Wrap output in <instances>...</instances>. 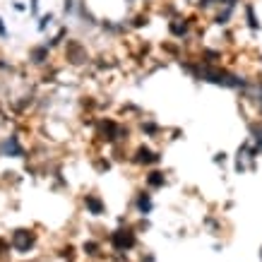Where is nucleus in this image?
Listing matches in <instances>:
<instances>
[{
	"label": "nucleus",
	"mask_w": 262,
	"mask_h": 262,
	"mask_svg": "<svg viewBox=\"0 0 262 262\" xmlns=\"http://www.w3.org/2000/svg\"><path fill=\"white\" fill-rule=\"evenodd\" d=\"M161 152L159 149H154L152 144H147V142H139L135 149H130V154H128V161L135 166V168H139V171H147V168H152V166H159L161 164Z\"/></svg>",
	"instance_id": "nucleus-1"
},
{
	"label": "nucleus",
	"mask_w": 262,
	"mask_h": 262,
	"mask_svg": "<svg viewBox=\"0 0 262 262\" xmlns=\"http://www.w3.org/2000/svg\"><path fill=\"white\" fill-rule=\"evenodd\" d=\"M63 55H65V63L68 68H82L89 63V51H87V41L82 39H68L63 46Z\"/></svg>",
	"instance_id": "nucleus-2"
},
{
	"label": "nucleus",
	"mask_w": 262,
	"mask_h": 262,
	"mask_svg": "<svg viewBox=\"0 0 262 262\" xmlns=\"http://www.w3.org/2000/svg\"><path fill=\"white\" fill-rule=\"evenodd\" d=\"M168 185V173H166L161 166H152L142 173V188L152 190V193H159Z\"/></svg>",
	"instance_id": "nucleus-3"
},
{
	"label": "nucleus",
	"mask_w": 262,
	"mask_h": 262,
	"mask_svg": "<svg viewBox=\"0 0 262 262\" xmlns=\"http://www.w3.org/2000/svg\"><path fill=\"white\" fill-rule=\"evenodd\" d=\"M132 207H135L139 217H149L154 212V193L147 190V188H139L135 197H132Z\"/></svg>",
	"instance_id": "nucleus-4"
},
{
	"label": "nucleus",
	"mask_w": 262,
	"mask_h": 262,
	"mask_svg": "<svg viewBox=\"0 0 262 262\" xmlns=\"http://www.w3.org/2000/svg\"><path fill=\"white\" fill-rule=\"evenodd\" d=\"M51 55H53V51L48 48V43H36V46L29 48V63L36 65V68H43V65L51 63Z\"/></svg>",
	"instance_id": "nucleus-5"
},
{
	"label": "nucleus",
	"mask_w": 262,
	"mask_h": 262,
	"mask_svg": "<svg viewBox=\"0 0 262 262\" xmlns=\"http://www.w3.org/2000/svg\"><path fill=\"white\" fill-rule=\"evenodd\" d=\"M84 202V209L89 212V214H94V217H101V214H106V202H104V197L97 193H84L82 197Z\"/></svg>",
	"instance_id": "nucleus-6"
},
{
	"label": "nucleus",
	"mask_w": 262,
	"mask_h": 262,
	"mask_svg": "<svg viewBox=\"0 0 262 262\" xmlns=\"http://www.w3.org/2000/svg\"><path fill=\"white\" fill-rule=\"evenodd\" d=\"M2 152L7 154V156L22 159V156L27 154V149H24V144L19 142V137H17V135H10V137H5V142H2Z\"/></svg>",
	"instance_id": "nucleus-7"
},
{
	"label": "nucleus",
	"mask_w": 262,
	"mask_h": 262,
	"mask_svg": "<svg viewBox=\"0 0 262 262\" xmlns=\"http://www.w3.org/2000/svg\"><path fill=\"white\" fill-rule=\"evenodd\" d=\"M55 19H58V14L55 12H46L39 17V24H36V31L39 34H46V31H51L55 27Z\"/></svg>",
	"instance_id": "nucleus-8"
},
{
	"label": "nucleus",
	"mask_w": 262,
	"mask_h": 262,
	"mask_svg": "<svg viewBox=\"0 0 262 262\" xmlns=\"http://www.w3.org/2000/svg\"><path fill=\"white\" fill-rule=\"evenodd\" d=\"M29 14L31 17H41V0H29Z\"/></svg>",
	"instance_id": "nucleus-9"
},
{
	"label": "nucleus",
	"mask_w": 262,
	"mask_h": 262,
	"mask_svg": "<svg viewBox=\"0 0 262 262\" xmlns=\"http://www.w3.org/2000/svg\"><path fill=\"white\" fill-rule=\"evenodd\" d=\"M214 164H217V166H226V164H229V154H226V152H217V154H214Z\"/></svg>",
	"instance_id": "nucleus-10"
},
{
	"label": "nucleus",
	"mask_w": 262,
	"mask_h": 262,
	"mask_svg": "<svg viewBox=\"0 0 262 262\" xmlns=\"http://www.w3.org/2000/svg\"><path fill=\"white\" fill-rule=\"evenodd\" d=\"M0 39H10V31L5 27V19L2 17H0Z\"/></svg>",
	"instance_id": "nucleus-11"
},
{
	"label": "nucleus",
	"mask_w": 262,
	"mask_h": 262,
	"mask_svg": "<svg viewBox=\"0 0 262 262\" xmlns=\"http://www.w3.org/2000/svg\"><path fill=\"white\" fill-rule=\"evenodd\" d=\"M12 7L17 10V12H27L29 5H24V2H19V0H12Z\"/></svg>",
	"instance_id": "nucleus-12"
}]
</instances>
